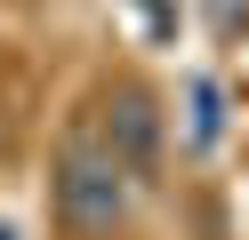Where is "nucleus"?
<instances>
[{
	"label": "nucleus",
	"instance_id": "nucleus-1",
	"mask_svg": "<svg viewBox=\"0 0 249 240\" xmlns=\"http://www.w3.org/2000/svg\"><path fill=\"white\" fill-rule=\"evenodd\" d=\"M129 184L137 176L105 144H65L56 152V224L72 240H113L129 224Z\"/></svg>",
	"mask_w": 249,
	"mask_h": 240
},
{
	"label": "nucleus",
	"instance_id": "nucleus-2",
	"mask_svg": "<svg viewBox=\"0 0 249 240\" xmlns=\"http://www.w3.org/2000/svg\"><path fill=\"white\" fill-rule=\"evenodd\" d=\"M161 136H169V120H161V104H153V88L121 80L113 104H105V152H113L129 176H153L161 168Z\"/></svg>",
	"mask_w": 249,
	"mask_h": 240
},
{
	"label": "nucleus",
	"instance_id": "nucleus-3",
	"mask_svg": "<svg viewBox=\"0 0 249 240\" xmlns=\"http://www.w3.org/2000/svg\"><path fill=\"white\" fill-rule=\"evenodd\" d=\"M217 80H193V144H217Z\"/></svg>",
	"mask_w": 249,
	"mask_h": 240
},
{
	"label": "nucleus",
	"instance_id": "nucleus-4",
	"mask_svg": "<svg viewBox=\"0 0 249 240\" xmlns=\"http://www.w3.org/2000/svg\"><path fill=\"white\" fill-rule=\"evenodd\" d=\"M0 240H17V224H8V216H0Z\"/></svg>",
	"mask_w": 249,
	"mask_h": 240
}]
</instances>
